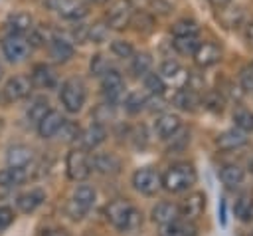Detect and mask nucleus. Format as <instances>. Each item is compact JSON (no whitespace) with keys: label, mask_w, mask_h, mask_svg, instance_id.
<instances>
[{"label":"nucleus","mask_w":253,"mask_h":236,"mask_svg":"<svg viewBox=\"0 0 253 236\" xmlns=\"http://www.w3.org/2000/svg\"><path fill=\"white\" fill-rule=\"evenodd\" d=\"M89 2H93V4H99V6H103V4H109L111 0H89Z\"/></svg>","instance_id":"4d7b16f0"},{"label":"nucleus","mask_w":253,"mask_h":236,"mask_svg":"<svg viewBox=\"0 0 253 236\" xmlns=\"http://www.w3.org/2000/svg\"><path fill=\"white\" fill-rule=\"evenodd\" d=\"M109 36V28L105 22H95L89 26V36H87V42H93V44H103Z\"/></svg>","instance_id":"ea45409f"},{"label":"nucleus","mask_w":253,"mask_h":236,"mask_svg":"<svg viewBox=\"0 0 253 236\" xmlns=\"http://www.w3.org/2000/svg\"><path fill=\"white\" fill-rule=\"evenodd\" d=\"M63 121H65V117H63L59 111L49 109V111L38 121V133H40V137L51 139L53 135H57V131H59V127L63 125Z\"/></svg>","instance_id":"f3484780"},{"label":"nucleus","mask_w":253,"mask_h":236,"mask_svg":"<svg viewBox=\"0 0 253 236\" xmlns=\"http://www.w3.org/2000/svg\"><path fill=\"white\" fill-rule=\"evenodd\" d=\"M65 169L71 180H85L91 175V161L83 149H71L65 159Z\"/></svg>","instance_id":"0eeeda50"},{"label":"nucleus","mask_w":253,"mask_h":236,"mask_svg":"<svg viewBox=\"0 0 253 236\" xmlns=\"http://www.w3.org/2000/svg\"><path fill=\"white\" fill-rule=\"evenodd\" d=\"M6 28L12 34H26L34 28V18L28 12H14L6 18Z\"/></svg>","instance_id":"393cba45"},{"label":"nucleus","mask_w":253,"mask_h":236,"mask_svg":"<svg viewBox=\"0 0 253 236\" xmlns=\"http://www.w3.org/2000/svg\"><path fill=\"white\" fill-rule=\"evenodd\" d=\"M43 6L69 22H81L89 14V6L83 0H43Z\"/></svg>","instance_id":"20e7f679"},{"label":"nucleus","mask_w":253,"mask_h":236,"mask_svg":"<svg viewBox=\"0 0 253 236\" xmlns=\"http://www.w3.org/2000/svg\"><path fill=\"white\" fill-rule=\"evenodd\" d=\"M85 99H87V91H85V83L81 79L71 77V79H65L61 83L59 101L65 107V111L79 113L83 109V105H85Z\"/></svg>","instance_id":"f03ea898"},{"label":"nucleus","mask_w":253,"mask_h":236,"mask_svg":"<svg viewBox=\"0 0 253 236\" xmlns=\"http://www.w3.org/2000/svg\"><path fill=\"white\" fill-rule=\"evenodd\" d=\"M245 143H247V133L237 127H231L215 137V147L221 151H235V149L243 147Z\"/></svg>","instance_id":"4468645a"},{"label":"nucleus","mask_w":253,"mask_h":236,"mask_svg":"<svg viewBox=\"0 0 253 236\" xmlns=\"http://www.w3.org/2000/svg\"><path fill=\"white\" fill-rule=\"evenodd\" d=\"M123 105H125V109H126L128 113L134 115V113H140V111L146 107V97H144L140 91H130V93L125 95Z\"/></svg>","instance_id":"e433bc0d"},{"label":"nucleus","mask_w":253,"mask_h":236,"mask_svg":"<svg viewBox=\"0 0 253 236\" xmlns=\"http://www.w3.org/2000/svg\"><path fill=\"white\" fill-rule=\"evenodd\" d=\"M47 48H49V56L57 61V63H65L73 58L75 54V48L69 40L65 38H57V36H51V40L47 42Z\"/></svg>","instance_id":"a211bd4d"},{"label":"nucleus","mask_w":253,"mask_h":236,"mask_svg":"<svg viewBox=\"0 0 253 236\" xmlns=\"http://www.w3.org/2000/svg\"><path fill=\"white\" fill-rule=\"evenodd\" d=\"M178 216H180V208L174 202H168V200H162L152 208V222H156L160 226L176 220Z\"/></svg>","instance_id":"b1692460"},{"label":"nucleus","mask_w":253,"mask_h":236,"mask_svg":"<svg viewBox=\"0 0 253 236\" xmlns=\"http://www.w3.org/2000/svg\"><path fill=\"white\" fill-rule=\"evenodd\" d=\"M158 75L164 79L166 85H172V87L180 89V87H184V85L188 83V75H190V71H186L178 61L166 59V61H162Z\"/></svg>","instance_id":"9b49d317"},{"label":"nucleus","mask_w":253,"mask_h":236,"mask_svg":"<svg viewBox=\"0 0 253 236\" xmlns=\"http://www.w3.org/2000/svg\"><path fill=\"white\" fill-rule=\"evenodd\" d=\"M198 234V228L192 220L188 218H176L168 224H162L160 226V236H196Z\"/></svg>","instance_id":"6ab92c4d"},{"label":"nucleus","mask_w":253,"mask_h":236,"mask_svg":"<svg viewBox=\"0 0 253 236\" xmlns=\"http://www.w3.org/2000/svg\"><path fill=\"white\" fill-rule=\"evenodd\" d=\"M28 178V167H8L0 171V186H16Z\"/></svg>","instance_id":"c85d7f7f"},{"label":"nucleus","mask_w":253,"mask_h":236,"mask_svg":"<svg viewBox=\"0 0 253 236\" xmlns=\"http://www.w3.org/2000/svg\"><path fill=\"white\" fill-rule=\"evenodd\" d=\"M134 6L130 4V0H111L107 12H105V24L109 30H125L130 26V18H132Z\"/></svg>","instance_id":"7ed1b4c3"},{"label":"nucleus","mask_w":253,"mask_h":236,"mask_svg":"<svg viewBox=\"0 0 253 236\" xmlns=\"http://www.w3.org/2000/svg\"><path fill=\"white\" fill-rule=\"evenodd\" d=\"M30 81H32V85H36L40 89H53L57 85V75L47 63H38L32 69Z\"/></svg>","instance_id":"dca6fc26"},{"label":"nucleus","mask_w":253,"mask_h":236,"mask_svg":"<svg viewBox=\"0 0 253 236\" xmlns=\"http://www.w3.org/2000/svg\"><path fill=\"white\" fill-rule=\"evenodd\" d=\"M223 97L219 95V91H210V93H206L204 97H202V105L206 107V109H210V111H213V113H221L223 111Z\"/></svg>","instance_id":"a19ab883"},{"label":"nucleus","mask_w":253,"mask_h":236,"mask_svg":"<svg viewBox=\"0 0 253 236\" xmlns=\"http://www.w3.org/2000/svg\"><path fill=\"white\" fill-rule=\"evenodd\" d=\"M91 167H93L95 171L103 173V175H115V173H119V169H121V161H119L113 153H99V155L93 157Z\"/></svg>","instance_id":"a878e982"},{"label":"nucleus","mask_w":253,"mask_h":236,"mask_svg":"<svg viewBox=\"0 0 253 236\" xmlns=\"http://www.w3.org/2000/svg\"><path fill=\"white\" fill-rule=\"evenodd\" d=\"M79 133H81V129H79V125L77 123H73V121H63V125L59 127V131H57V135H59V139H63V141H67V143H71V141H77L79 139Z\"/></svg>","instance_id":"37998d69"},{"label":"nucleus","mask_w":253,"mask_h":236,"mask_svg":"<svg viewBox=\"0 0 253 236\" xmlns=\"http://www.w3.org/2000/svg\"><path fill=\"white\" fill-rule=\"evenodd\" d=\"M130 59H132V61H130V71H132L136 77L146 75V73L150 71V67H152V56L146 54V52H140V54L134 52Z\"/></svg>","instance_id":"7c9ffc66"},{"label":"nucleus","mask_w":253,"mask_h":236,"mask_svg":"<svg viewBox=\"0 0 253 236\" xmlns=\"http://www.w3.org/2000/svg\"><path fill=\"white\" fill-rule=\"evenodd\" d=\"M233 214L235 218H239L241 222H251L253 220V196L249 194H241L235 204H233Z\"/></svg>","instance_id":"c756f323"},{"label":"nucleus","mask_w":253,"mask_h":236,"mask_svg":"<svg viewBox=\"0 0 253 236\" xmlns=\"http://www.w3.org/2000/svg\"><path fill=\"white\" fill-rule=\"evenodd\" d=\"M249 169H251V173H253V159L249 161Z\"/></svg>","instance_id":"13d9d810"},{"label":"nucleus","mask_w":253,"mask_h":236,"mask_svg":"<svg viewBox=\"0 0 253 236\" xmlns=\"http://www.w3.org/2000/svg\"><path fill=\"white\" fill-rule=\"evenodd\" d=\"M132 210H134V206L130 204V200H126V198H117V200H111V202L107 204L105 214H107V220H109L115 228L123 230Z\"/></svg>","instance_id":"9d476101"},{"label":"nucleus","mask_w":253,"mask_h":236,"mask_svg":"<svg viewBox=\"0 0 253 236\" xmlns=\"http://www.w3.org/2000/svg\"><path fill=\"white\" fill-rule=\"evenodd\" d=\"M14 222V210L10 206H0V232H4Z\"/></svg>","instance_id":"8fccbe9b"},{"label":"nucleus","mask_w":253,"mask_h":236,"mask_svg":"<svg viewBox=\"0 0 253 236\" xmlns=\"http://www.w3.org/2000/svg\"><path fill=\"white\" fill-rule=\"evenodd\" d=\"M140 224H142V214L134 208V210L130 212V216H128V220H126V224H125V228H123V232H134V230L140 228Z\"/></svg>","instance_id":"de8ad7c7"},{"label":"nucleus","mask_w":253,"mask_h":236,"mask_svg":"<svg viewBox=\"0 0 253 236\" xmlns=\"http://www.w3.org/2000/svg\"><path fill=\"white\" fill-rule=\"evenodd\" d=\"M150 4H152V8H154V10H152L154 14H156V12H158V14H168V12L172 10V6H170L166 0H150Z\"/></svg>","instance_id":"864d4df0"},{"label":"nucleus","mask_w":253,"mask_h":236,"mask_svg":"<svg viewBox=\"0 0 253 236\" xmlns=\"http://www.w3.org/2000/svg\"><path fill=\"white\" fill-rule=\"evenodd\" d=\"M217 22L225 28V30H237L239 26H243L245 22V12L241 6L229 2V4H223L217 8Z\"/></svg>","instance_id":"ddd939ff"},{"label":"nucleus","mask_w":253,"mask_h":236,"mask_svg":"<svg viewBox=\"0 0 253 236\" xmlns=\"http://www.w3.org/2000/svg\"><path fill=\"white\" fill-rule=\"evenodd\" d=\"M71 200H73V202H77L81 208L89 210V208L95 204V188H93V186H89V184H81V186H77V188H75V192H73Z\"/></svg>","instance_id":"72a5a7b5"},{"label":"nucleus","mask_w":253,"mask_h":236,"mask_svg":"<svg viewBox=\"0 0 253 236\" xmlns=\"http://www.w3.org/2000/svg\"><path fill=\"white\" fill-rule=\"evenodd\" d=\"M154 129H156V135L160 139H170L178 129H180V117L174 115V113H162L156 123H154Z\"/></svg>","instance_id":"4be33fe9"},{"label":"nucleus","mask_w":253,"mask_h":236,"mask_svg":"<svg viewBox=\"0 0 253 236\" xmlns=\"http://www.w3.org/2000/svg\"><path fill=\"white\" fill-rule=\"evenodd\" d=\"M0 48H2V54L8 61L12 63H18V61H24L30 54V44H28V38L24 34H6L0 42Z\"/></svg>","instance_id":"39448f33"},{"label":"nucleus","mask_w":253,"mask_h":236,"mask_svg":"<svg viewBox=\"0 0 253 236\" xmlns=\"http://www.w3.org/2000/svg\"><path fill=\"white\" fill-rule=\"evenodd\" d=\"M198 178V173L192 163H176L172 165L164 177H162V186L170 192H182L190 188Z\"/></svg>","instance_id":"f257e3e1"},{"label":"nucleus","mask_w":253,"mask_h":236,"mask_svg":"<svg viewBox=\"0 0 253 236\" xmlns=\"http://www.w3.org/2000/svg\"><path fill=\"white\" fill-rule=\"evenodd\" d=\"M210 2H211L215 8H219V6H223V4H229L231 0H210Z\"/></svg>","instance_id":"6e6d98bb"},{"label":"nucleus","mask_w":253,"mask_h":236,"mask_svg":"<svg viewBox=\"0 0 253 236\" xmlns=\"http://www.w3.org/2000/svg\"><path fill=\"white\" fill-rule=\"evenodd\" d=\"M38 236H69V232L61 226H49V228H43L38 232Z\"/></svg>","instance_id":"603ef678"},{"label":"nucleus","mask_w":253,"mask_h":236,"mask_svg":"<svg viewBox=\"0 0 253 236\" xmlns=\"http://www.w3.org/2000/svg\"><path fill=\"white\" fill-rule=\"evenodd\" d=\"M130 26H134L136 32H150L154 28V16L150 12H132Z\"/></svg>","instance_id":"c9c22d12"},{"label":"nucleus","mask_w":253,"mask_h":236,"mask_svg":"<svg viewBox=\"0 0 253 236\" xmlns=\"http://www.w3.org/2000/svg\"><path fill=\"white\" fill-rule=\"evenodd\" d=\"M105 139H107V131L101 123H91L87 129L79 133V141L83 149H97Z\"/></svg>","instance_id":"aec40b11"},{"label":"nucleus","mask_w":253,"mask_h":236,"mask_svg":"<svg viewBox=\"0 0 253 236\" xmlns=\"http://www.w3.org/2000/svg\"><path fill=\"white\" fill-rule=\"evenodd\" d=\"M239 87L247 93H253V61L239 71Z\"/></svg>","instance_id":"a18cd8bd"},{"label":"nucleus","mask_w":253,"mask_h":236,"mask_svg":"<svg viewBox=\"0 0 253 236\" xmlns=\"http://www.w3.org/2000/svg\"><path fill=\"white\" fill-rule=\"evenodd\" d=\"M178 208H180V216H184L188 220H196L206 210V194L204 192H192V194H188V198H184V202Z\"/></svg>","instance_id":"2eb2a0df"},{"label":"nucleus","mask_w":253,"mask_h":236,"mask_svg":"<svg viewBox=\"0 0 253 236\" xmlns=\"http://www.w3.org/2000/svg\"><path fill=\"white\" fill-rule=\"evenodd\" d=\"M219 178H221V182L227 186V188H235V186H239L243 180H245V171L239 167V165H225V167H221V171H219Z\"/></svg>","instance_id":"cd10ccee"},{"label":"nucleus","mask_w":253,"mask_h":236,"mask_svg":"<svg viewBox=\"0 0 253 236\" xmlns=\"http://www.w3.org/2000/svg\"><path fill=\"white\" fill-rule=\"evenodd\" d=\"M111 52H113V56H117V58L128 59V58H132L134 48H132V44L126 42V40H113V42H111Z\"/></svg>","instance_id":"79ce46f5"},{"label":"nucleus","mask_w":253,"mask_h":236,"mask_svg":"<svg viewBox=\"0 0 253 236\" xmlns=\"http://www.w3.org/2000/svg\"><path fill=\"white\" fill-rule=\"evenodd\" d=\"M8 167H28L34 159V151L26 145H14L8 149Z\"/></svg>","instance_id":"bb28decb"},{"label":"nucleus","mask_w":253,"mask_h":236,"mask_svg":"<svg viewBox=\"0 0 253 236\" xmlns=\"http://www.w3.org/2000/svg\"><path fill=\"white\" fill-rule=\"evenodd\" d=\"M247 42H249V46L253 48V24L247 26Z\"/></svg>","instance_id":"5fc2aeb1"},{"label":"nucleus","mask_w":253,"mask_h":236,"mask_svg":"<svg viewBox=\"0 0 253 236\" xmlns=\"http://www.w3.org/2000/svg\"><path fill=\"white\" fill-rule=\"evenodd\" d=\"M233 123H235V127L237 129H241V131H253V113L249 111V109H243V107H239V109H235V113H233Z\"/></svg>","instance_id":"58836bf2"},{"label":"nucleus","mask_w":253,"mask_h":236,"mask_svg":"<svg viewBox=\"0 0 253 236\" xmlns=\"http://www.w3.org/2000/svg\"><path fill=\"white\" fill-rule=\"evenodd\" d=\"M101 89H103V95L109 103H117L123 97L125 81H123V75L117 67H109L101 75Z\"/></svg>","instance_id":"6e6552de"},{"label":"nucleus","mask_w":253,"mask_h":236,"mask_svg":"<svg viewBox=\"0 0 253 236\" xmlns=\"http://www.w3.org/2000/svg\"><path fill=\"white\" fill-rule=\"evenodd\" d=\"M192 56H194V63L198 67L206 69V67L215 65L221 59V48L213 42H200Z\"/></svg>","instance_id":"f8f14e48"},{"label":"nucleus","mask_w":253,"mask_h":236,"mask_svg":"<svg viewBox=\"0 0 253 236\" xmlns=\"http://www.w3.org/2000/svg\"><path fill=\"white\" fill-rule=\"evenodd\" d=\"M32 87H34V85H32L30 77H26V75H14V77H10V79L6 81L4 89H2L4 101H6V103L20 101V99H24V97L30 95Z\"/></svg>","instance_id":"1a4fd4ad"},{"label":"nucleus","mask_w":253,"mask_h":236,"mask_svg":"<svg viewBox=\"0 0 253 236\" xmlns=\"http://www.w3.org/2000/svg\"><path fill=\"white\" fill-rule=\"evenodd\" d=\"M174 105L182 111H196L198 105H202V95L190 87H180L174 93Z\"/></svg>","instance_id":"412c9836"},{"label":"nucleus","mask_w":253,"mask_h":236,"mask_svg":"<svg viewBox=\"0 0 253 236\" xmlns=\"http://www.w3.org/2000/svg\"><path fill=\"white\" fill-rule=\"evenodd\" d=\"M2 73H4V69H2V65H0V77H2Z\"/></svg>","instance_id":"bf43d9fd"},{"label":"nucleus","mask_w":253,"mask_h":236,"mask_svg":"<svg viewBox=\"0 0 253 236\" xmlns=\"http://www.w3.org/2000/svg\"><path fill=\"white\" fill-rule=\"evenodd\" d=\"M142 81H144V87L148 89L150 95H162L164 89H166L164 79L158 73H154V71H148L146 75H142Z\"/></svg>","instance_id":"4c0bfd02"},{"label":"nucleus","mask_w":253,"mask_h":236,"mask_svg":"<svg viewBox=\"0 0 253 236\" xmlns=\"http://www.w3.org/2000/svg\"><path fill=\"white\" fill-rule=\"evenodd\" d=\"M43 200H45V192H43L42 188H32V190L20 194L18 200H16V204H18V208H20L22 212L30 214V212H34L38 206H42Z\"/></svg>","instance_id":"5701e85b"},{"label":"nucleus","mask_w":253,"mask_h":236,"mask_svg":"<svg viewBox=\"0 0 253 236\" xmlns=\"http://www.w3.org/2000/svg\"><path fill=\"white\" fill-rule=\"evenodd\" d=\"M132 184L134 188L140 192V194H146V196H152L160 190L162 186V177L158 175V171H154L152 167H142V169H136L134 175H132Z\"/></svg>","instance_id":"423d86ee"},{"label":"nucleus","mask_w":253,"mask_h":236,"mask_svg":"<svg viewBox=\"0 0 253 236\" xmlns=\"http://www.w3.org/2000/svg\"><path fill=\"white\" fill-rule=\"evenodd\" d=\"M73 42H77V44H85L87 42V36H89V26H85V24H75V28H73Z\"/></svg>","instance_id":"3c124183"},{"label":"nucleus","mask_w":253,"mask_h":236,"mask_svg":"<svg viewBox=\"0 0 253 236\" xmlns=\"http://www.w3.org/2000/svg\"><path fill=\"white\" fill-rule=\"evenodd\" d=\"M65 212H67V216L73 218V220H81V218L87 214V210L81 208V206H79L77 202H73V200H69V202L65 204Z\"/></svg>","instance_id":"09e8293b"},{"label":"nucleus","mask_w":253,"mask_h":236,"mask_svg":"<svg viewBox=\"0 0 253 236\" xmlns=\"http://www.w3.org/2000/svg\"><path fill=\"white\" fill-rule=\"evenodd\" d=\"M113 115H115V111H113V103H109V101L101 103V105L95 109V121H97V123L109 121V119H113Z\"/></svg>","instance_id":"49530a36"},{"label":"nucleus","mask_w":253,"mask_h":236,"mask_svg":"<svg viewBox=\"0 0 253 236\" xmlns=\"http://www.w3.org/2000/svg\"><path fill=\"white\" fill-rule=\"evenodd\" d=\"M172 36H198L200 26L194 18H180L170 26Z\"/></svg>","instance_id":"2f4dec72"},{"label":"nucleus","mask_w":253,"mask_h":236,"mask_svg":"<svg viewBox=\"0 0 253 236\" xmlns=\"http://www.w3.org/2000/svg\"><path fill=\"white\" fill-rule=\"evenodd\" d=\"M198 44H200L198 36H174V40H172V48L182 56H192L196 52Z\"/></svg>","instance_id":"473e14b6"},{"label":"nucleus","mask_w":253,"mask_h":236,"mask_svg":"<svg viewBox=\"0 0 253 236\" xmlns=\"http://www.w3.org/2000/svg\"><path fill=\"white\" fill-rule=\"evenodd\" d=\"M111 67V63H109V59L103 56V54H95V56H91V61H89V69H91V73L93 75H97V77H101L107 69Z\"/></svg>","instance_id":"c03bdc74"},{"label":"nucleus","mask_w":253,"mask_h":236,"mask_svg":"<svg viewBox=\"0 0 253 236\" xmlns=\"http://www.w3.org/2000/svg\"><path fill=\"white\" fill-rule=\"evenodd\" d=\"M49 111V101L45 99V97H34L32 99V103H30V107H28V121H32V123H36L38 125V121L45 115Z\"/></svg>","instance_id":"f704fd0d"}]
</instances>
